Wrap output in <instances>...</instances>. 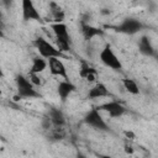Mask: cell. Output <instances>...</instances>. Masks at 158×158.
<instances>
[{"instance_id":"obj_1","label":"cell","mask_w":158,"mask_h":158,"mask_svg":"<svg viewBox=\"0 0 158 158\" xmlns=\"http://www.w3.org/2000/svg\"><path fill=\"white\" fill-rule=\"evenodd\" d=\"M32 44L35 46V48L37 49L40 56L44 59H49V58H53V57H58V58H62V59L67 58V54L62 53L54 44H52L51 42H48L43 37H37L36 40H33Z\"/></svg>"},{"instance_id":"obj_2","label":"cell","mask_w":158,"mask_h":158,"mask_svg":"<svg viewBox=\"0 0 158 158\" xmlns=\"http://www.w3.org/2000/svg\"><path fill=\"white\" fill-rule=\"evenodd\" d=\"M15 84H16V90L17 95L21 99H36L40 98V93L35 89L33 84L30 81V79L22 74H17L15 78Z\"/></svg>"},{"instance_id":"obj_3","label":"cell","mask_w":158,"mask_h":158,"mask_svg":"<svg viewBox=\"0 0 158 158\" xmlns=\"http://www.w3.org/2000/svg\"><path fill=\"white\" fill-rule=\"evenodd\" d=\"M99 58H100L101 63H102L105 67H107V68H110V69H112V70H121V69H122V63H121V60L118 59V57L116 56V53L114 52L112 47H111L109 43H106V44L104 46V48L100 51Z\"/></svg>"},{"instance_id":"obj_4","label":"cell","mask_w":158,"mask_h":158,"mask_svg":"<svg viewBox=\"0 0 158 158\" xmlns=\"http://www.w3.org/2000/svg\"><path fill=\"white\" fill-rule=\"evenodd\" d=\"M84 122H85L88 126H90V127H93V128H95V130L105 131V132L110 131L109 125L105 122V120L102 118L100 111H99L96 107L89 110V111L85 114V116H84Z\"/></svg>"},{"instance_id":"obj_5","label":"cell","mask_w":158,"mask_h":158,"mask_svg":"<svg viewBox=\"0 0 158 158\" xmlns=\"http://www.w3.org/2000/svg\"><path fill=\"white\" fill-rule=\"evenodd\" d=\"M21 9H22V20L27 21H37L42 22V15L37 10L36 5L32 0H21Z\"/></svg>"},{"instance_id":"obj_6","label":"cell","mask_w":158,"mask_h":158,"mask_svg":"<svg viewBox=\"0 0 158 158\" xmlns=\"http://www.w3.org/2000/svg\"><path fill=\"white\" fill-rule=\"evenodd\" d=\"M143 23L136 19H125L120 25L115 26V31L117 32H121V33H125V35H135V33H138L139 31L143 30Z\"/></svg>"},{"instance_id":"obj_7","label":"cell","mask_w":158,"mask_h":158,"mask_svg":"<svg viewBox=\"0 0 158 158\" xmlns=\"http://www.w3.org/2000/svg\"><path fill=\"white\" fill-rule=\"evenodd\" d=\"M96 109L99 111H104L106 114H109L110 117H121L122 115L126 114L127 109L117 100H111V101H107V102H104L99 106H96Z\"/></svg>"},{"instance_id":"obj_8","label":"cell","mask_w":158,"mask_h":158,"mask_svg":"<svg viewBox=\"0 0 158 158\" xmlns=\"http://www.w3.org/2000/svg\"><path fill=\"white\" fill-rule=\"evenodd\" d=\"M47 67L49 68V73L54 77H59V78H63L64 80H69L68 78V73H67V68L62 60V58H58V57H53V58H49L47 59Z\"/></svg>"},{"instance_id":"obj_9","label":"cell","mask_w":158,"mask_h":158,"mask_svg":"<svg viewBox=\"0 0 158 158\" xmlns=\"http://www.w3.org/2000/svg\"><path fill=\"white\" fill-rule=\"evenodd\" d=\"M77 90V86L70 81V80H62L57 85V94L60 99L62 102H64L74 91Z\"/></svg>"},{"instance_id":"obj_10","label":"cell","mask_w":158,"mask_h":158,"mask_svg":"<svg viewBox=\"0 0 158 158\" xmlns=\"http://www.w3.org/2000/svg\"><path fill=\"white\" fill-rule=\"evenodd\" d=\"M80 30H81V33H83V36L86 41H90L94 37L104 36V30H101L99 27H95V26H93V25H90L85 21L80 22Z\"/></svg>"},{"instance_id":"obj_11","label":"cell","mask_w":158,"mask_h":158,"mask_svg":"<svg viewBox=\"0 0 158 158\" xmlns=\"http://www.w3.org/2000/svg\"><path fill=\"white\" fill-rule=\"evenodd\" d=\"M51 28L53 31V35H54L56 40H60V41H65V42L72 43L70 35L68 32V28H67L65 23H63V22H53L51 25Z\"/></svg>"},{"instance_id":"obj_12","label":"cell","mask_w":158,"mask_h":158,"mask_svg":"<svg viewBox=\"0 0 158 158\" xmlns=\"http://www.w3.org/2000/svg\"><path fill=\"white\" fill-rule=\"evenodd\" d=\"M138 51L146 56V57H154L156 56V49L149 40L148 36H142L138 41Z\"/></svg>"},{"instance_id":"obj_13","label":"cell","mask_w":158,"mask_h":158,"mask_svg":"<svg viewBox=\"0 0 158 158\" xmlns=\"http://www.w3.org/2000/svg\"><path fill=\"white\" fill-rule=\"evenodd\" d=\"M107 96H111V94L106 88V85L102 83H96L88 93L89 99H99V98H107Z\"/></svg>"},{"instance_id":"obj_14","label":"cell","mask_w":158,"mask_h":158,"mask_svg":"<svg viewBox=\"0 0 158 158\" xmlns=\"http://www.w3.org/2000/svg\"><path fill=\"white\" fill-rule=\"evenodd\" d=\"M48 118L56 127H62L65 123V117L59 109H51L48 112Z\"/></svg>"},{"instance_id":"obj_15","label":"cell","mask_w":158,"mask_h":158,"mask_svg":"<svg viewBox=\"0 0 158 158\" xmlns=\"http://www.w3.org/2000/svg\"><path fill=\"white\" fill-rule=\"evenodd\" d=\"M49 11L52 14V17H53L54 22H63V20H64V11L62 10V7L57 2H54V1L49 2Z\"/></svg>"},{"instance_id":"obj_16","label":"cell","mask_w":158,"mask_h":158,"mask_svg":"<svg viewBox=\"0 0 158 158\" xmlns=\"http://www.w3.org/2000/svg\"><path fill=\"white\" fill-rule=\"evenodd\" d=\"M46 68H47V60H46L44 58H42V57H35V58L32 59V64H31L30 72H31V73H37V74H40V73H42Z\"/></svg>"},{"instance_id":"obj_17","label":"cell","mask_w":158,"mask_h":158,"mask_svg":"<svg viewBox=\"0 0 158 158\" xmlns=\"http://www.w3.org/2000/svg\"><path fill=\"white\" fill-rule=\"evenodd\" d=\"M122 85H123V88L126 89L127 93H130V94H132V95L139 94V88H138L137 83H136L133 79H130V78L122 79Z\"/></svg>"},{"instance_id":"obj_18","label":"cell","mask_w":158,"mask_h":158,"mask_svg":"<svg viewBox=\"0 0 158 158\" xmlns=\"http://www.w3.org/2000/svg\"><path fill=\"white\" fill-rule=\"evenodd\" d=\"M91 73H96V70H95L93 67H90L89 64H86L85 62H83L81 65H80V69H79V75L85 79V78H86L89 74H91Z\"/></svg>"},{"instance_id":"obj_19","label":"cell","mask_w":158,"mask_h":158,"mask_svg":"<svg viewBox=\"0 0 158 158\" xmlns=\"http://www.w3.org/2000/svg\"><path fill=\"white\" fill-rule=\"evenodd\" d=\"M28 79H30V81L33 84V86H41L42 85V78L40 77V74H37V73H28V77H27Z\"/></svg>"},{"instance_id":"obj_20","label":"cell","mask_w":158,"mask_h":158,"mask_svg":"<svg viewBox=\"0 0 158 158\" xmlns=\"http://www.w3.org/2000/svg\"><path fill=\"white\" fill-rule=\"evenodd\" d=\"M1 4L4 5L5 9H10L12 5V0H1Z\"/></svg>"},{"instance_id":"obj_21","label":"cell","mask_w":158,"mask_h":158,"mask_svg":"<svg viewBox=\"0 0 158 158\" xmlns=\"http://www.w3.org/2000/svg\"><path fill=\"white\" fill-rule=\"evenodd\" d=\"M4 37H5V33H4V28H2V25L0 21V38H4Z\"/></svg>"},{"instance_id":"obj_22","label":"cell","mask_w":158,"mask_h":158,"mask_svg":"<svg viewBox=\"0 0 158 158\" xmlns=\"http://www.w3.org/2000/svg\"><path fill=\"white\" fill-rule=\"evenodd\" d=\"M101 14H102V15H109L110 11H109L107 9H102V10H101Z\"/></svg>"},{"instance_id":"obj_23","label":"cell","mask_w":158,"mask_h":158,"mask_svg":"<svg viewBox=\"0 0 158 158\" xmlns=\"http://www.w3.org/2000/svg\"><path fill=\"white\" fill-rule=\"evenodd\" d=\"M125 151H126L127 153H132V152H133V149H132L131 147H127V146H126V149H125Z\"/></svg>"},{"instance_id":"obj_24","label":"cell","mask_w":158,"mask_h":158,"mask_svg":"<svg viewBox=\"0 0 158 158\" xmlns=\"http://www.w3.org/2000/svg\"><path fill=\"white\" fill-rule=\"evenodd\" d=\"M1 78H4V70H2L1 64H0V79H1Z\"/></svg>"},{"instance_id":"obj_25","label":"cell","mask_w":158,"mask_h":158,"mask_svg":"<svg viewBox=\"0 0 158 158\" xmlns=\"http://www.w3.org/2000/svg\"><path fill=\"white\" fill-rule=\"evenodd\" d=\"M1 19H2V14H1V11H0V21H1Z\"/></svg>"}]
</instances>
